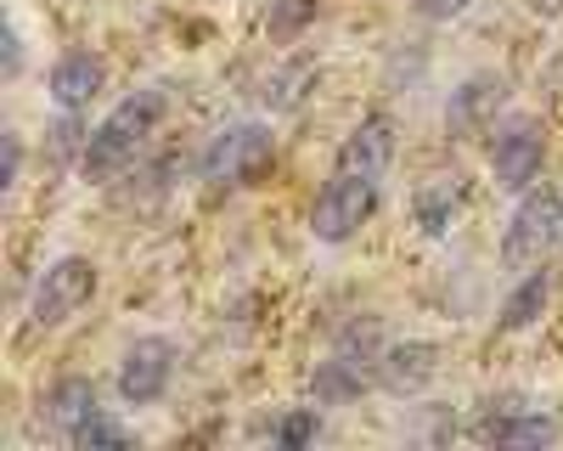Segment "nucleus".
Segmentation results:
<instances>
[{
	"label": "nucleus",
	"instance_id": "nucleus-21",
	"mask_svg": "<svg viewBox=\"0 0 563 451\" xmlns=\"http://www.w3.org/2000/svg\"><path fill=\"white\" fill-rule=\"evenodd\" d=\"M467 7V0H417V12L422 18H434V23H445V18H456Z\"/></svg>",
	"mask_w": 563,
	"mask_h": 451
},
{
	"label": "nucleus",
	"instance_id": "nucleus-12",
	"mask_svg": "<svg viewBox=\"0 0 563 451\" xmlns=\"http://www.w3.org/2000/svg\"><path fill=\"white\" fill-rule=\"evenodd\" d=\"M102 79H108L102 57H90V52H68V57L52 68V102H57L63 113H79V108H90V97L102 90Z\"/></svg>",
	"mask_w": 563,
	"mask_h": 451
},
{
	"label": "nucleus",
	"instance_id": "nucleus-18",
	"mask_svg": "<svg viewBox=\"0 0 563 451\" xmlns=\"http://www.w3.org/2000/svg\"><path fill=\"white\" fill-rule=\"evenodd\" d=\"M68 440H74V451H124V446H130V429L113 424L108 413H90Z\"/></svg>",
	"mask_w": 563,
	"mask_h": 451
},
{
	"label": "nucleus",
	"instance_id": "nucleus-22",
	"mask_svg": "<svg viewBox=\"0 0 563 451\" xmlns=\"http://www.w3.org/2000/svg\"><path fill=\"white\" fill-rule=\"evenodd\" d=\"M23 68V45H18V34H7V74H18Z\"/></svg>",
	"mask_w": 563,
	"mask_h": 451
},
{
	"label": "nucleus",
	"instance_id": "nucleus-5",
	"mask_svg": "<svg viewBox=\"0 0 563 451\" xmlns=\"http://www.w3.org/2000/svg\"><path fill=\"white\" fill-rule=\"evenodd\" d=\"M97 294V265L90 260H79V254H68V260H57L52 271L40 277V288H34V305H29V328H63L68 316H79L85 310V299Z\"/></svg>",
	"mask_w": 563,
	"mask_h": 451
},
{
	"label": "nucleus",
	"instance_id": "nucleus-9",
	"mask_svg": "<svg viewBox=\"0 0 563 451\" xmlns=\"http://www.w3.org/2000/svg\"><path fill=\"white\" fill-rule=\"evenodd\" d=\"M389 158H395V124H389L384 113H372V119H361V124L344 135V147H339V164H333V169L384 180Z\"/></svg>",
	"mask_w": 563,
	"mask_h": 451
},
{
	"label": "nucleus",
	"instance_id": "nucleus-19",
	"mask_svg": "<svg viewBox=\"0 0 563 451\" xmlns=\"http://www.w3.org/2000/svg\"><path fill=\"white\" fill-rule=\"evenodd\" d=\"M316 429H321V424H316V413H294L288 424H282V429H276V440H282V446H288V451H294V446H305V440H316Z\"/></svg>",
	"mask_w": 563,
	"mask_h": 451
},
{
	"label": "nucleus",
	"instance_id": "nucleus-11",
	"mask_svg": "<svg viewBox=\"0 0 563 451\" xmlns=\"http://www.w3.org/2000/svg\"><path fill=\"white\" fill-rule=\"evenodd\" d=\"M434 373H440V350L429 339H406V344L384 350V361H378V384L389 395H417L422 384H434Z\"/></svg>",
	"mask_w": 563,
	"mask_h": 451
},
{
	"label": "nucleus",
	"instance_id": "nucleus-17",
	"mask_svg": "<svg viewBox=\"0 0 563 451\" xmlns=\"http://www.w3.org/2000/svg\"><path fill=\"white\" fill-rule=\"evenodd\" d=\"M310 79H316V68H310L305 57H294V63L282 68V74H271V79H265V90H260V97H265V108H299Z\"/></svg>",
	"mask_w": 563,
	"mask_h": 451
},
{
	"label": "nucleus",
	"instance_id": "nucleus-10",
	"mask_svg": "<svg viewBox=\"0 0 563 451\" xmlns=\"http://www.w3.org/2000/svg\"><path fill=\"white\" fill-rule=\"evenodd\" d=\"M507 102V79L501 74H474L456 97H451V108H445V124H451V135H479L490 119H496V108Z\"/></svg>",
	"mask_w": 563,
	"mask_h": 451
},
{
	"label": "nucleus",
	"instance_id": "nucleus-16",
	"mask_svg": "<svg viewBox=\"0 0 563 451\" xmlns=\"http://www.w3.org/2000/svg\"><path fill=\"white\" fill-rule=\"evenodd\" d=\"M547 294H552V277H547V271H541V265H536V271H525V283L501 299L496 328H501V333H525V328L536 322V316L547 310Z\"/></svg>",
	"mask_w": 563,
	"mask_h": 451
},
{
	"label": "nucleus",
	"instance_id": "nucleus-8",
	"mask_svg": "<svg viewBox=\"0 0 563 451\" xmlns=\"http://www.w3.org/2000/svg\"><path fill=\"white\" fill-rule=\"evenodd\" d=\"M462 198H467V180L456 169H434V175H422L417 180V193H411V209H417V226L429 238H445L456 215H462Z\"/></svg>",
	"mask_w": 563,
	"mask_h": 451
},
{
	"label": "nucleus",
	"instance_id": "nucleus-6",
	"mask_svg": "<svg viewBox=\"0 0 563 451\" xmlns=\"http://www.w3.org/2000/svg\"><path fill=\"white\" fill-rule=\"evenodd\" d=\"M541 158H547L541 124H536V119H507V130L496 135V147H490L496 187H501V193H530L536 175H541Z\"/></svg>",
	"mask_w": 563,
	"mask_h": 451
},
{
	"label": "nucleus",
	"instance_id": "nucleus-1",
	"mask_svg": "<svg viewBox=\"0 0 563 451\" xmlns=\"http://www.w3.org/2000/svg\"><path fill=\"white\" fill-rule=\"evenodd\" d=\"M164 119V90H135V97H124L97 130L85 135V153H79V164H85V175H113V169H124L130 158H135V147L153 135V124Z\"/></svg>",
	"mask_w": 563,
	"mask_h": 451
},
{
	"label": "nucleus",
	"instance_id": "nucleus-13",
	"mask_svg": "<svg viewBox=\"0 0 563 451\" xmlns=\"http://www.w3.org/2000/svg\"><path fill=\"white\" fill-rule=\"evenodd\" d=\"M372 384V361H361V355H344V350H333L316 367V378H310V389H316V400H350V395H361Z\"/></svg>",
	"mask_w": 563,
	"mask_h": 451
},
{
	"label": "nucleus",
	"instance_id": "nucleus-4",
	"mask_svg": "<svg viewBox=\"0 0 563 451\" xmlns=\"http://www.w3.org/2000/svg\"><path fill=\"white\" fill-rule=\"evenodd\" d=\"M378 209V180L372 175H350V169H333V180L321 187L316 198V215H310V232L321 243H350L366 215Z\"/></svg>",
	"mask_w": 563,
	"mask_h": 451
},
{
	"label": "nucleus",
	"instance_id": "nucleus-20",
	"mask_svg": "<svg viewBox=\"0 0 563 451\" xmlns=\"http://www.w3.org/2000/svg\"><path fill=\"white\" fill-rule=\"evenodd\" d=\"M18 169H23V142L7 130V175H0V187H18Z\"/></svg>",
	"mask_w": 563,
	"mask_h": 451
},
{
	"label": "nucleus",
	"instance_id": "nucleus-14",
	"mask_svg": "<svg viewBox=\"0 0 563 451\" xmlns=\"http://www.w3.org/2000/svg\"><path fill=\"white\" fill-rule=\"evenodd\" d=\"M479 440H490V446H552L558 424L547 413H501V418L479 424Z\"/></svg>",
	"mask_w": 563,
	"mask_h": 451
},
{
	"label": "nucleus",
	"instance_id": "nucleus-7",
	"mask_svg": "<svg viewBox=\"0 0 563 451\" xmlns=\"http://www.w3.org/2000/svg\"><path fill=\"white\" fill-rule=\"evenodd\" d=\"M169 373H175V344L169 339H135L119 361V395L130 406H153L169 389Z\"/></svg>",
	"mask_w": 563,
	"mask_h": 451
},
{
	"label": "nucleus",
	"instance_id": "nucleus-2",
	"mask_svg": "<svg viewBox=\"0 0 563 451\" xmlns=\"http://www.w3.org/2000/svg\"><path fill=\"white\" fill-rule=\"evenodd\" d=\"M563 243V198L552 187H530L525 204L512 209V226L501 238V260L512 271H536L547 265V254Z\"/></svg>",
	"mask_w": 563,
	"mask_h": 451
},
{
	"label": "nucleus",
	"instance_id": "nucleus-15",
	"mask_svg": "<svg viewBox=\"0 0 563 451\" xmlns=\"http://www.w3.org/2000/svg\"><path fill=\"white\" fill-rule=\"evenodd\" d=\"M90 413H102V406H97V384H90V378H63L52 395H45V424L63 429V435H74Z\"/></svg>",
	"mask_w": 563,
	"mask_h": 451
},
{
	"label": "nucleus",
	"instance_id": "nucleus-3",
	"mask_svg": "<svg viewBox=\"0 0 563 451\" xmlns=\"http://www.w3.org/2000/svg\"><path fill=\"white\" fill-rule=\"evenodd\" d=\"M276 158V135H271V124H231V130H220L214 142H209V153H203V180L220 193H231V187H249V180H260L265 175V164Z\"/></svg>",
	"mask_w": 563,
	"mask_h": 451
}]
</instances>
